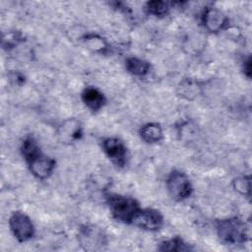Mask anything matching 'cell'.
<instances>
[{"label": "cell", "instance_id": "1", "mask_svg": "<svg viewBox=\"0 0 252 252\" xmlns=\"http://www.w3.org/2000/svg\"><path fill=\"white\" fill-rule=\"evenodd\" d=\"M106 202L112 217L125 223H132L133 218L140 210L139 203L135 199L119 194L107 195Z\"/></svg>", "mask_w": 252, "mask_h": 252}, {"label": "cell", "instance_id": "2", "mask_svg": "<svg viewBox=\"0 0 252 252\" xmlns=\"http://www.w3.org/2000/svg\"><path fill=\"white\" fill-rule=\"evenodd\" d=\"M217 233L219 238L227 244L244 243L249 236L247 225L237 218L219 220Z\"/></svg>", "mask_w": 252, "mask_h": 252}, {"label": "cell", "instance_id": "3", "mask_svg": "<svg viewBox=\"0 0 252 252\" xmlns=\"http://www.w3.org/2000/svg\"><path fill=\"white\" fill-rule=\"evenodd\" d=\"M166 187L169 195L176 201L188 198L192 193V185L185 173L173 170L166 179Z\"/></svg>", "mask_w": 252, "mask_h": 252}, {"label": "cell", "instance_id": "4", "mask_svg": "<svg viewBox=\"0 0 252 252\" xmlns=\"http://www.w3.org/2000/svg\"><path fill=\"white\" fill-rule=\"evenodd\" d=\"M9 225L12 233L20 242L28 241L33 236V224L31 219L22 212H15L11 216Z\"/></svg>", "mask_w": 252, "mask_h": 252}, {"label": "cell", "instance_id": "5", "mask_svg": "<svg viewBox=\"0 0 252 252\" xmlns=\"http://www.w3.org/2000/svg\"><path fill=\"white\" fill-rule=\"evenodd\" d=\"M162 222L163 218L161 214L154 209H140L132 220L134 225L152 231L159 229L162 225Z\"/></svg>", "mask_w": 252, "mask_h": 252}, {"label": "cell", "instance_id": "6", "mask_svg": "<svg viewBox=\"0 0 252 252\" xmlns=\"http://www.w3.org/2000/svg\"><path fill=\"white\" fill-rule=\"evenodd\" d=\"M102 149L111 161L117 166L123 167L127 162V149L118 138H106L102 142Z\"/></svg>", "mask_w": 252, "mask_h": 252}, {"label": "cell", "instance_id": "7", "mask_svg": "<svg viewBox=\"0 0 252 252\" xmlns=\"http://www.w3.org/2000/svg\"><path fill=\"white\" fill-rule=\"evenodd\" d=\"M203 24L209 32H218L227 26L228 19L221 11L211 7L204 11Z\"/></svg>", "mask_w": 252, "mask_h": 252}, {"label": "cell", "instance_id": "8", "mask_svg": "<svg viewBox=\"0 0 252 252\" xmlns=\"http://www.w3.org/2000/svg\"><path fill=\"white\" fill-rule=\"evenodd\" d=\"M28 163L32 173L35 177L40 179L48 177L55 167V160L42 154H40L38 157L32 159Z\"/></svg>", "mask_w": 252, "mask_h": 252}, {"label": "cell", "instance_id": "9", "mask_svg": "<svg viewBox=\"0 0 252 252\" xmlns=\"http://www.w3.org/2000/svg\"><path fill=\"white\" fill-rule=\"evenodd\" d=\"M82 99L84 103L93 111L99 110L105 103L103 94L93 87H88L83 91Z\"/></svg>", "mask_w": 252, "mask_h": 252}, {"label": "cell", "instance_id": "10", "mask_svg": "<svg viewBox=\"0 0 252 252\" xmlns=\"http://www.w3.org/2000/svg\"><path fill=\"white\" fill-rule=\"evenodd\" d=\"M58 134L62 141L74 142L81 138L82 126L77 119H68L60 126Z\"/></svg>", "mask_w": 252, "mask_h": 252}, {"label": "cell", "instance_id": "11", "mask_svg": "<svg viewBox=\"0 0 252 252\" xmlns=\"http://www.w3.org/2000/svg\"><path fill=\"white\" fill-rule=\"evenodd\" d=\"M80 240L82 245L86 246V249H91L93 246L95 249L96 246H99L103 243L102 233L94 227H86L82 228L80 234Z\"/></svg>", "mask_w": 252, "mask_h": 252}, {"label": "cell", "instance_id": "12", "mask_svg": "<svg viewBox=\"0 0 252 252\" xmlns=\"http://www.w3.org/2000/svg\"><path fill=\"white\" fill-rule=\"evenodd\" d=\"M125 67L127 71L137 77L146 76L151 69V65L148 61L137 57H129L125 61Z\"/></svg>", "mask_w": 252, "mask_h": 252}, {"label": "cell", "instance_id": "13", "mask_svg": "<svg viewBox=\"0 0 252 252\" xmlns=\"http://www.w3.org/2000/svg\"><path fill=\"white\" fill-rule=\"evenodd\" d=\"M140 136L146 143H158L162 139V130L157 123H147L140 129Z\"/></svg>", "mask_w": 252, "mask_h": 252}, {"label": "cell", "instance_id": "14", "mask_svg": "<svg viewBox=\"0 0 252 252\" xmlns=\"http://www.w3.org/2000/svg\"><path fill=\"white\" fill-rule=\"evenodd\" d=\"M21 151L28 162H30L32 159L35 158L41 154L39 147L37 146L35 140L32 137H28L27 139L24 140L21 147Z\"/></svg>", "mask_w": 252, "mask_h": 252}, {"label": "cell", "instance_id": "15", "mask_svg": "<svg viewBox=\"0 0 252 252\" xmlns=\"http://www.w3.org/2000/svg\"><path fill=\"white\" fill-rule=\"evenodd\" d=\"M191 248L179 237L164 241L158 247V250L160 251H188Z\"/></svg>", "mask_w": 252, "mask_h": 252}, {"label": "cell", "instance_id": "16", "mask_svg": "<svg viewBox=\"0 0 252 252\" xmlns=\"http://www.w3.org/2000/svg\"><path fill=\"white\" fill-rule=\"evenodd\" d=\"M146 9L148 13L151 15H154L156 17H163L168 13L169 7L167 3L163 1L155 0V1H149L147 3Z\"/></svg>", "mask_w": 252, "mask_h": 252}, {"label": "cell", "instance_id": "17", "mask_svg": "<svg viewBox=\"0 0 252 252\" xmlns=\"http://www.w3.org/2000/svg\"><path fill=\"white\" fill-rule=\"evenodd\" d=\"M233 186L236 191L243 195L250 196V188H251V182L249 176H244L237 178L233 181Z\"/></svg>", "mask_w": 252, "mask_h": 252}, {"label": "cell", "instance_id": "18", "mask_svg": "<svg viewBox=\"0 0 252 252\" xmlns=\"http://www.w3.org/2000/svg\"><path fill=\"white\" fill-rule=\"evenodd\" d=\"M85 42L90 48L94 49V51H102L106 46L104 40L100 36L95 34L87 35Z\"/></svg>", "mask_w": 252, "mask_h": 252}, {"label": "cell", "instance_id": "19", "mask_svg": "<svg viewBox=\"0 0 252 252\" xmlns=\"http://www.w3.org/2000/svg\"><path fill=\"white\" fill-rule=\"evenodd\" d=\"M244 65H246V68H244V72L246 73L247 77H250V57L247 59V61L244 63Z\"/></svg>", "mask_w": 252, "mask_h": 252}]
</instances>
